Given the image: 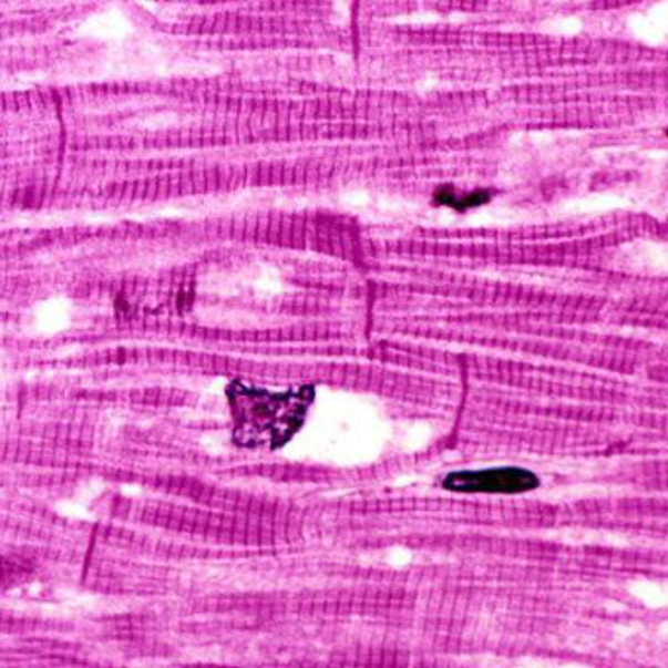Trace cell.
I'll return each instance as SVG.
<instances>
[{
  "label": "cell",
  "instance_id": "6da1fadb",
  "mask_svg": "<svg viewBox=\"0 0 668 668\" xmlns=\"http://www.w3.org/2000/svg\"><path fill=\"white\" fill-rule=\"evenodd\" d=\"M314 398L316 389L308 384L287 392H269L232 382L228 400L236 425L234 440L241 448H285L302 430Z\"/></svg>",
  "mask_w": 668,
  "mask_h": 668
},
{
  "label": "cell",
  "instance_id": "7a4b0ae2",
  "mask_svg": "<svg viewBox=\"0 0 668 668\" xmlns=\"http://www.w3.org/2000/svg\"><path fill=\"white\" fill-rule=\"evenodd\" d=\"M443 489L461 494H524L539 489V476L522 466L458 471L443 479Z\"/></svg>",
  "mask_w": 668,
  "mask_h": 668
},
{
  "label": "cell",
  "instance_id": "3957f363",
  "mask_svg": "<svg viewBox=\"0 0 668 668\" xmlns=\"http://www.w3.org/2000/svg\"><path fill=\"white\" fill-rule=\"evenodd\" d=\"M489 201H491V193H486V191H473V193L459 196L451 188H445V191H440L438 196H435V203L449 206V208H455V210L476 208V206H483Z\"/></svg>",
  "mask_w": 668,
  "mask_h": 668
},
{
  "label": "cell",
  "instance_id": "277c9868",
  "mask_svg": "<svg viewBox=\"0 0 668 668\" xmlns=\"http://www.w3.org/2000/svg\"><path fill=\"white\" fill-rule=\"evenodd\" d=\"M0 571H2V565H0Z\"/></svg>",
  "mask_w": 668,
  "mask_h": 668
}]
</instances>
